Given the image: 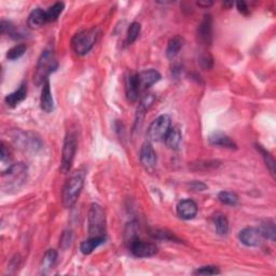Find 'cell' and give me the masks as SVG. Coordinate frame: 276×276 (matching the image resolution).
Here are the masks:
<instances>
[{
    "label": "cell",
    "mask_w": 276,
    "mask_h": 276,
    "mask_svg": "<svg viewBox=\"0 0 276 276\" xmlns=\"http://www.w3.org/2000/svg\"><path fill=\"white\" fill-rule=\"evenodd\" d=\"M28 176L27 165L24 163H15L10 165L1 174V188L5 193H15L26 184Z\"/></svg>",
    "instance_id": "cell-1"
},
{
    "label": "cell",
    "mask_w": 276,
    "mask_h": 276,
    "mask_svg": "<svg viewBox=\"0 0 276 276\" xmlns=\"http://www.w3.org/2000/svg\"><path fill=\"white\" fill-rule=\"evenodd\" d=\"M84 178L85 175L83 172L78 171L73 173L69 179L66 181V184L63 188V204L65 207H71L74 203L77 202L78 198L80 197L81 191L84 186Z\"/></svg>",
    "instance_id": "cell-2"
},
{
    "label": "cell",
    "mask_w": 276,
    "mask_h": 276,
    "mask_svg": "<svg viewBox=\"0 0 276 276\" xmlns=\"http://www.w3.org/2000/svg\"><path fill=\"white\" fill-rule=\"evenodd\" d=\"M58 61H56L53 49L48 48L42 52L39 58L38 64L36 67V71L34 74V81L36 84H43L48 80V76L58 68Z\"/></svg>",
    "instance_id": "cell-3"
},
{
    "label": "cell",
    "mask_w": 276,
    "mask_h": 276,
    "mask_svg": "<svg viewBox=\"0 0 276 276\" xmlns=\"http://www.w3.org/2000/svg\"><path fill=\"white\" fill-rule=\"evenodd\" d=\"M90 236H106V215L103 207L92 204L87 216Z\"/></svg>",
    "instance_id": "cell-4"
},
{
    "label": "cell",
    "mask_w": 276,
    "mask_h": 276,
    "mask_svg": "<svg viewBox=\"0 0 276 276\" xmlns=\"http://www.w3.org/2000/svg\"><path fill=\"white\" fill-rule=\"evenodd\" d=\"M97 37L98 31L96 28L80 31L72 38L73 51L78 55H85L86 53H89L95 45Z\"/></svg>",
    "instance_id": "cell-5"
},
{
    "label": "cell",
    "mask_w": 276,
    "mask_h": 276,
    "mask_svg": "<svg viewBox=\"0 0 276 276\" xmlns=\"http://www.w3.org/2000/svg\"><path fill=\"white\" fill-rule=\"evenodd\" d=\"M77 146H78V141H77L76 134L72 133V132L67 133L64 140V145H63V150H62L61 171L63 173H68L70 171L74 155H76Z\"/></svg>",
    "instance_id": "cell-6"
},
{
    "label": "cell",
    "mask_w": 276,
    "mask_h": 276,
    "mask_svg": "<svg viewBox=\"0 0 276 276\" xmlns=\"http://www.w3.org/2000/svg\"><path fill=\"white\" fill-rule=\"evenodd\" d=\"M172 120L168 115H161L150 124L148 130V138L151 141L164 140L168 131L171 130Z\"/></svg>",
    "instance_id": "cell-7"
},
{
    "label": "cell",
    "mask_w": 276,
    "mask_h": 276,
    "mask_svg": "<svg viewBox=\"0 0 276 276\" xmlns=\"http://www.w3.org/2000/svg\"><path fill=\"white\" fill-rule=\"evenodd\" d=\"M13 140L16 142V145L20 146V148L26 150V151L37 152L42 147L39 138L30 133H24V132H16V134L13 135Z\"/></svg>",
    "instance_id": "cell-8"
},
{
    "label": "cell",
    "mask_w": 276,
    "mask_h": 276,
    "mask_svg": "<svg viewBox=\"0 0 276 276\" xmlns=\"http://www.w3.org/2000/svg\"><path fill=\"white\" fill-rule=\"evenodd\" d=\"M129 246L131 253L138 258H148V257H152L158 253V246L155 244L140 241L139 237L132 242Z\"/></svg>",
    "instance_id": "cell-9"
},
{
    "label": "cell",
    "mask_w": 276,
    "mask_h": 276,
    "mask_svg": "<svg viewBox=\"0 0 276 276\" xmlns=\"http://www.w3.org/2000/svg\"><path fill=\"white\" fill-rule=\"evenodd\" d=\"M198 39L201 45L209 46L212 40V18L209 14H206L198 28Z\"/></svg>",
    "instance_id": "cell-10"
},
{
    "label": "cell",
    "mask_w": 276,
    "mask_h": 276,
    "mask_svg": "<svg viewBox=\"0 0 276 276\" xmlns=\"http://www.w3.org/2000/svg\"><path fill=\"white\" fill-rule=\"evenodd\" d=\"M240 241L242 244L248 247H257L261 245L263 236L261 235L259 229L257 228H245L240 232Z\"/></svg>",
    "instance_id": "cell-11"
},
{
    "label": "cell",
    "mask_w": 276,
    "mask_h": 276,
    "mask_svg": "<svg viewBox=\"0 0 276 276\" xmlns=\"http://www.w3.org/2000/svg\"><path fill=\"white\" fill-rule=\"evenodd\" d=\"M137 80L138 85H139L140 93L149 89L150 86L161 80V74L159 71H156L155 69H149V70L141 71L137 73Z\"/></svg>",
    "instance_id": "cell-12"
},
{
    "label": "cell",
    "mask_w": 276,
    "mask_h": 276,
    "mask_svg": "<svg viewBox=\"0 0 276 276\" xmlns=\"http://www.w3.org/2000/svg\"><path fill=\"white\" fill-rule=\"evenodd\" d=\"M139 159L142 166L149 171H152V169L156 165V153L154 151V149L152 145L150 142H145L142 145L140 149L139 153Z\"/></svg>",
    "instance_id": "cell-13"
},
{
    "label": "cell",
    "mask_w": 276,
    "mask_h": 276,
    "mask_svg": "<svg viewBox=\"0 0 276 276\" xmlns=\"http://www.w3.org/2000/svg\"><path fill=\"white\" fill-rule=\"evenodd\" d=\"M177 212L180 218L185 219V220H190L198 214V205L190 199L183 200L177 205Z\"/></svg>",
    "instance_id": "cell-14"
},
{
    "label": "cell",
    "mask_w": 276,
    "mask_h": 276,
    "mask_svg": "<svg viewBox=\"0 0 276 276\" xmlns=\"http://www.w3.org/2000/svg\"><path fill=\"white\" fill-rule=\"evenodd\" d=\"M155 100V96L153 95L152 93H147L143 94V96L140 99V103L138 105L137 108V114H136V121H135V125L137 127L138 123L142 122V119L145 117L146 112L150 109V107L153 105Z\"/></svg>",
    "instance_id": "cell-15"
},
{
    "label": "cell",
    "mask_w": 276,
    "mask_h": 276,
    "mask_svg": "<svg viewBox=\"0 0 276 276\" xmlns=\"http://www.w3.org/2000/svg\"><path fill=\"white\" fill-rule=\"evenodd\" d=\"M26 97H27V85L23 83L16 91L5 96L4 102L9 107L14 108L17 105H20L22 102H24V100L26 99Z\"/></svg>",
    "instance_id": "cell-16"
},
{
    "label": "cell",
    "mask_w": 276,
    "mask_h": 276,
    "mask_svg": "<svg viewBox=\"0 0 276 276\" xmlns=\"http://www.w3.org/2000/svg\"><path fill=\"white\" fill-rule=\"evenodd\" d=\"M209 142L212 146H219L222 148H228V149H237L236 143L231 139V138L223 134L222 132H215L209 136Z\"/></svg>",
    "instance_id": "cell-17"
},
{
    "label": "cell",
    "mask_w": 276,
    "mask_h": 276,
    "mask_svg": "<svg viewBox=\"0 0 276 276\" xmlns=\"http://www.w3.org/2000/svg\"><path fill=\"white\" fill-rule=\"evenodd\" d=\"M41 109L45 112H51L54 109V102L52 97L51 86H50V81L47 80L42 86L41 92V98H40Z\"/></svg>",
    "instance_id": "cell-18"
},
{
    "label": "cell",
    "mask_w": 276,
    "mask_h": 276,
    "mask_svg": "<svg viewBox=\"0 0 276 276\" xmlns=\"http://www.w3.org/2000/svg\"><path fill=\"white\" fill-rule=\"evenodd\" d=\"M125 90H127V96L131 102H136L138 96L140 94L139 85H138L137 74H130L127 78V83H125Z\"/></svg>",
    "instance_id": "cell-19"
},
{
    "label": "cell",
    "mask_w": 276,
    "mask_h": 276,
    "mask_svg": "<svg viewBox=\"0 0 276 276\" xmlns=\"http://www.w3.org/2000/svg\"><path fill=\"white\" fill-rule=\"evenodd\" d=\"M106 241V236H90L80 245V250L83 255H90Z\"/></svg>",
    "instance_id": "cell-20"
},
{
    "label": "cell",
    "mask_w": 276,
    "mask_h": 276,
    "mask_svg": "<svg viewBox=\"0 0 276 276\" xmlns=\"http://www.w3.org/2000/svg\"><path fill=\"white\" fill-rule=\"evenodd\" d=\"M166 146L172 149V150H178L180 147L181 140H183V135H181V132L177 127L171 128V130L168 131L167 135L164 138Z\"/></svg>",
    "instance_id": "cell-21"
},
{
    "label": "cell",
    "mask_w": 276,
    "mask_h": 276,
    "mask_svg": "<svg viewBox=\"0 0 276 276\" xmlns=\"http://www.w3.org/2000/svg\"><path fill=\"white\" fill-rule=\"evenodd\" d=\"M47 22L48 21H47L46 11H43L39 8L31 11V13L29 14L28 26L30 28H39L42 26V25H45Z\"/></svg>",
    "instance_id": "cell-22"
},
{
    "label": "cell",
    "mask_w": 276,
    "mask_h": 276,
    "mask_svg": "<svg viewBox=\"0 0 276 276\" xmlns=\"http://www.w3.org/2000/svg\"><path fill=\"white\" fill-rule=\"evenodd\" d=\"M184 39L180 36H176L168 41V45L166 48V56L169 60H173L176 58L180 50L184 47Z\"/></svg>",
    "instance_id": "cell-23"
},
{
    "label": "cell",
    "mask_w": 276,
    "mask_h": 276,
    "mask_svg": "<svg viewBox=\"0 0 276 276\" xmlns=\"http://www.w3.org/2000/svg\"><path fill=\"white\" fill-rule=\"evenodd\" d=\"M259 231L261 235L263 236V238H268V240L274 242L275 237H276V228H275V223L271 219H268V220L262 221L260 227H259Z\"/></svg>",
    "instance_id": "cell-24"
},
{
    "label": "cell",
    "mask_w": 276,
    "mask_h": 276,
    "mask_svg": "<svg viewBox=\"0 0 276 276\" xmlns=\"http://www.w3.org/2000/svg\"><path fill=\"white\" fill-rule=\"evenodd\" d=\"M56 259H58V253H56V250L49 249L46 253L45 257H43V260H42V268H41L42 272L48 273L50 270L54 267Z\"/></svg>",
    "instance_id": "cell-25"
},
{
    "label": "cell",
    "mask_w": 276,
    "mask_h": 276,
    "mask_svg": "<svg viewBox=\"0 0 276 276\" xmlns=\"http://www.w3.org/2000/svg\"><path fill=\"white\" fill-rule=\"evenodd\" d=\"M64 7H65V4L63 2H56L52 5V7H50L46 11L47 21L48 22H55L59 18V16L61 15L63 10H64Z\"/></svg>",
    "instance_id": "cell-26"
},
{
    "label": "cell",
    "mask_w": 276,
    "mask_h": 276,
    "mask_svg": "<svg viewBox=\"0 0 276 276\" xmlns=\"http://www.w3.org/2000/svg\"><path fill=\"white\" fill-rule=\"evenodd\" d=\"M215 228L219 235H227L229 233V221L225 216L219 215L215 219Z\"/></svg>",
    "instance_id": "cell-27"
},
{
    "label": "cell",
    "mask_w": 276,
    "mask_h": 276,
    "mask_svg": "<svg viewBox=\"0 0 276 276\" xmlns=\"http://www.w3.org/2000/svg\"><path fill=\"white\" fill-rule=\"evenodd\" d=\"M218 200L220 201L222 204L235 206L238 203V197L237 194L231 191H221L218 194Z\"/></svg>",
    "instance_id": "cell-28"
},
{
    "label": "cell",
    "mask_w": 276,
    "mask_h": 276,
    "mask_svg": "<svg viewBox=\"0 0 276 276\" xmlns=\"http://www.w3.org/2000/svg\"><path fill=\"white\" fill-rule=\"evenodd\" d=\"M141 26L138 22H133L128 29V36H127V42L128 45H132V43L135 42L136 39L138 38V36L140 34Z\"/></svg>",
    "instance_id": "cell-29"
},
{
    "label": "cell",
    "mask_w": 276,
    "mask_h": 276,
    "mask_svg": "<svg viewBox=\"0 0 276 276\" xmlns=\"http://www.w3.org/2000/svg\"><path fill=\"white\" fill-rule=\"evenodd\" d=\"M26 46L25 45H17L13 48H11L7 52V59L10 61H15L17 59L22 58V56L26 52Z\"/></svg>",
    "instance_id": "cell-30"
},
{
    "label": "cell",
    "mask_w": 276,
    "mask_h": 276,
    "mask_svg": "<svg viewBox=\"0 0 276 276\" xmlns=\"http://www.w3.org/2000/svg\"><path fill=\"white\" fill-rule=\"evenodd\" d=\"M258 150H260V152L262 153L263 159H265V161L267 163V166L269 167L270 172H271L272 176L274 177V175H275V162H274L273 156L270 154V152H268L266 149H263L261 146H258Z\"/></svg>",
    "instance_id": "cell-31"
},
{
    "label": "cell",
    "mask_w": 276,
    "mask_h": 276,
    "mask_svg": "<svg viewBox=\"0 0 276 276\" xmlns=\"http://www.w3.org/2000/svg\"><path fill=\"white\" fill-rule=\"evenodd\" d=\"M193 274L196 275H217V274H220V271H219V269L215 266H206V267H202L196 271L193 272Z\"/></svg>",
    "instance_id": "cell-32"
},
{
    "label": "cell",
    "mask_w": 276,
    "mask_h": 276,
    "mask_svg": "<svg viewBox=\"0 0 276 276\" xmlns=\"http://www.w3.org/2000/svg\"><path fill=\"white\" fill-rule=\"evenodd\" d=\"M153 236L156 238H160V240H165V241H176L180 242L178 237L175 236L171 232H167L165 230H156L154 231Z\"/></svg>",
    "instance_id": "cell-33"
},
{
    "label": "cell",
    "mask_w": 276,
    "mask_h": 276,
    "mask_svg": "<svg viewBox=\"0 0 276 276\" xmlns=\"http://www.w3.org/2000/svg\"><path fill=\"white\" fill-rule=\"evenodd\" d=\"M0 28H1V34L2 35H9V36L13 37V38H16L15 26L11 22L2 21L1 24H0Z\"/></svg>",
    "instance_id": "cell-34"
},
{
    "label": "cell",
    "mask_w": 276,
    "mask_h": 276,
    "mask_svg": "<svg viewBox=\"0 0 276 276\" xmlns=\"http://www.w3.org/2000/svg\"><path fill=\"white\" fill-rule=\"evenodd\" d=\"M71 242H72V232L69 231V232H65L64 234L62 235L61 238V246L62 248H67L71 245Z\"/></svg>",
    "instance_id": "cell-35"
},
{
    "label": "cell",
    "mask_w": 276,
    "mask_h": 276,
    "mask_svg": "<svg viewBox=\"0 0 276 276\" xmlns=\"http://www.w3.org/2000/svg\"><path fill=\"white\" fill-rule=\"evenodd\" d=\"M189 187L194 191H204L207 189V186L205 184L201 183V181H198V180H194V181H192V183H190Z\"/></svg>",
    "instance_id": "cell-36"
},
{
    "label": "cell",
    "mask_w": 276,
    "mask_h": 276,
    "mask_svg": "<svg viewBox=\"0 0 276 276\" xmlns=\"http://www.w3.org/2000/svg\"><path fill=\"white\" fill-rule=\"evenodd\" d=\"M236 7H237V10L241 12L242 14L244 15H248L249 14V8H248V5L245 1H238L236 2Z\"/></svg>",
    "instance_id": "cell-37"
},
{
    "label": "cell",
    "mask_w": 276,
    "mask_h": 276,
    "mask_svg": "<svg viewBox=\"0 0 276 276\" xmlns=\"http://www.w3.org/2000/svg\"><path fill=\"white\" fill-rule=\"evenodd\" d=\"M0 158H1L2 163H4L7 160H10V151L3 142L1 143V156H0Z\"/></svg>",
    "instance_id": "cell-38"
},
{
    "label": "cell",
    "mask_w": 276,
    "mask_h": 276,
    "mask_svg": "<svg viewBox=\"0 0 276 276\" xmlns=\"http://www.w3.org/2000/svg\"><path fill=\"white\" fill-rule=\"evenodd\" d=\"M201 64H202V66L206 69H208L212 66V60L210 58H208V56H203L202 59H201Z\"/></svg>",
    "instance_id": "cell-39"
},
{
    "label": "cell",
    "mask_w": 276,
    "mask_h": 276,
    "mask_svg": "<svg viewBox=\"0 0 276 276\" xmlns=\"http://www.w3.org/2000/svg\"><path fill=\"white\" fill-rule=\"evenodd\" d=\"M198 5H200V7H202V8H208V7H210V5H212V2L207 1V0H201V1L198 2Z\"/></svg>",
    "instance_id": "cell-40"
}]
</instances>
